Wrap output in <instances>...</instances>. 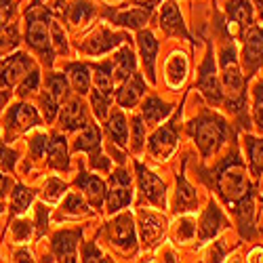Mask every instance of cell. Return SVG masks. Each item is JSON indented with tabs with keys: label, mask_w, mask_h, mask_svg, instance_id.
I'll return each mask as SVG.
<instances>
[{
	"label": "cell",
	"mask_w": 263,
	"mask_h": 263,
	"mask_svg": "<svg viewBox=\"0 0 263 263\" xmlns=\"http://www.w3.org/2000/svg\"><path fill=\"white\" fill-rule=\"evenodd\" d=\"M164 74H166V82L171 89H179V86L185 82L187 78V57L185 53L177 51L173 53L164 65Z\"/></svg>",
	"instance_id": "83f0119b"
},
{
	"label": "cell",
	"mask_w": 263,
	"mask_h": 263,
	"mask_svg": "<svg viewBox=\"0 0 263 263\" xmlns=\"http://www.w3.org/2000/svg\"><path fill=\"white\" fill-rule=\"evenodd\" d=\"M253 120L259 133H263V80L255 84V105H253Z\"/></svg>",
	"instance_id": "bcb514c9"
},
{
	"label": "cell",
	"mask_w": 263,
	"mask_h": 263,
	"mask_svg": "<svg viewBox=\"0 0 263 263\" xmlns=\"http://www.w3.org/2000/svg\"><path fill=\"white\" fill-rule=\"evenodd\" d=\"M179 118H181V112L175 114V118L166 124H162L160 128L154 130V135L149 137V143H147V149L149 154L154 156L156 160H166L175 147H177V126H179Z\"/></svg>",
	"instance_id": "9c48e42d"
},
{
	"label": "cell",
	"mask_w": 263,
	"mask_h": 263,
	"mask_svg": "<svg viewBox=\"0 0 263 263\" xmlns=\"http://www.w3.org/2000/svg\"><path fill=\"white\" fill-rule=\"evenodd\" d=\"M130 124H133V139H130V149H133L135 154H139V152L143 149V141H145V124H143V118L141 116H133Z\"/></svg>",
	"instance_id": "ee69618b"
},
{
	"label": "cell",
	"mask_w": 263,
	"mask_h": 263,
	"mask_svg": "<svg viewBox=\"0 0 263 263\" xmlns=\"http://www.w3.org/2000/svg\"><path fill=\"white\" fill-rule=\"evenodd\" d=\"M15 164H17V152L7 147L3 141H0V168L11 173L15 168Z\"/></svg>",
	"instance_id": "681fc988"
},
{
	"label": "cell",
	"mask_w": 263,
	"mask_h": 263,
	"mask_svg": "<svg viewBox=\"0 0 263 263\" xmlns=\"http://www.w3.org/2000/svg\"><path fill=\"white\" fill-rule=\"evenodd\" d=\"M192 139L196 141V145L200 147L202 156L211 158L215 152L223 145V141L228 139V122L215 114V112H202L198 118H194L187 126Z\"/></svg>",
	"instance_id": "3957f363"
},
{
	"label": "cell",
	"mask_w": 263,
	"mask_h": 263,
	"mask_svg": "<svg viewBox=\"0 0 263 263\" xmlns=\"http://www.w3.org/2000/svg\"><path fill=\"white\" fill-rule=\"evenodd\" d=\"M51 40H53V47L57 49V53H61V55L68 53V38H65V32L57 21H51Z\"/></svg>",
	"instance_id": "7dc6e473"
},
{
	"label": "cell",
	"mask_w": 263,
	"mask_h": 263,
	"mask_svg": "<svg viewBox=\"0 0 263 263\" xmlns=\"http://www.w3.org/2000/svg\"><path fill=\"white\" fill-rule=\"evenodd\" d=\"M34 68H36V65H34L30 55L15 53L13 57H9V61L3 65V68H0V86L11 89V86H15L21 78H24L26 74H30Z\"/></svg>",
	"instance_id": "9a60e30c"
},
{
	"label": "cell",
	"mask_w": 263,
	"mask_h": 263,
	"mask_svg": "<svg viewBox=\"0 0 263 263\" xmlns=\"http://www.w3.org/2000/svg\"><path fill=\"white\" fill-rule=\"evenodd\" d=\"M65 74H68L72 86H74V91L78 95H86L91 91V70H89V65H84V63H70L68 68H65Z\"/></svg>",
	"instance_id": "f546056e"
},
{
	"label": "cell",
	"mask_w": 263,
	"mask_h": 263,
	"mask_svg": "<svg viewBox=\"0 0 263 263\" xmlns=\"http://www.w3.org/2000/svg\"><path fill=\"white\" fill-rule=\"evenodd\" d=\"M32 200H34V192H32L30 187H26V185L17 183V185L13 187V194H11V213H13V215L26 213V211L30 209Z\"/></svg>",
	"instance_id": "d590c367"
},
{
	"label": "cell",
	"mask_w": 263,
	"mask_h": 263,
	"mask_svg": "<svg viewBox=\"0 0 263 263\" xmlns=\"http://www.w3.org/2000/svg\"><path fill=\"white\" fill-rule=\"evenodd\" d=\"M105 240L112 247H116L118 251L133 255L137 251V232H135V223H133V215L122 213V215L114 217L112 221L105 226Z\"/></svg>",
	"instance_id": "5b68a950"
},
{
	"label": "cell",
	"mask_w": 263,
	"mask_h": 263,
	"mask_svg": "<svg viewBox=\"0 0 263 263\" xmlns=\"http://www.w3.org/2000/svg\"><path fill=\"white\" fill-rule=\"evenodd\" d=\"M137 45H139V51H141V61H143V68H145V74L149 78V82H156V53H158V40L154 38L149 30H139L137 34Z\"/></svg>",
	"instance_id": "ffe728a7"
},
{
	"label": "cell",
	"mask_w": 263,
	"mask_h": 263,
	"mask_svg": "<svg viewBox=\"0 0 263 263\" xmlns=\"http://www.w3.org/2000/svg\"><path fill=\"white\" fill-rule=\"evenodd\" d=\"M84 215H91L89 206H86L84 198L78 196L76 192H70L65 196V200L61 204V211H59V219H76V217H84Z\"/></svg>",
	"instance_id": "d6a6232c"
},
{
	"label": "cell",
	"mask_w": 263,
	"mask_h": 263,
	"mask_svg": "<svg viewBox=\"0 0 263 263\" xmlns=\"http://www.w3.org/2000/svg\"><path fill=\"white\" fill-rule=\"evenodd\" d=\"M26 42L40 57V61L51 68L55 61L53 40H51V13L42 7L40 0H34L26 13Z\"/></svg>",
	"instance_id": "7a4b0ae2"
},
{
	"label": "cell",
	"mask_w": 263,
	"mask_h": 263,
	"mask_svg": "<svg viewBox=\"0 0 263 263\" xmlns=\"http://www.w3.org/2000/svg\"><path fill=\"white\" fill-rule=\"evenodd\" d=\"M82 236V230H61L53 236L51 247L57 261H78V240Z\"/></svg>",
	"instance_id": "ac0fdd59"
},
{
	"label": "cell",
	"mask_w": 263,
	"mask_h": 263,
	"mask_svg": "<svg viewBox=\"0 0 263 263\" xmlns=\"http://www.w3.org/2000/svg\"><path fill=\"white\" fill-rule=\"evenodd\" d=\"M9 185H11V181H9V177H5L3 173H0V198L7 194V190H9Z\"/></svg>",
	"instance_id": "9f6ffc18"
},
{
	"label": "cell",
	"mask_w": 263,
	"mask_h": 263,
	"mask_svg": "<svg viewBox=\"0 0 263 263\" xmlns=\"http://www.w3.org/2000/svg\"><path fill=\"white\" fill-rule=\"evenodd\" d=\"M173 112V105H168L166 101H162L160 97H147L141 105V118L145 122V126H156L160 124L164 118H168V114Z\"/></svg>",
	"instance_id": "4316f807"
},
{
	"label": "cell",
	"mask_w": 263,
	"mask_h": 263,
	"mask_svg": "<svg viewBox=\"0 0 263 263\" xmlns=\"http://www.w3.org/2000/svg\"><path fill=\"white\" fill-rule=\"evenodd\" d=\"M137 226H139V234H141V247L145 251L156 249L166 234V217L152 213V211H139L137 215Z\"/></svg>",
	"instance_id": "ba28073f"
},
{
	"label": "cell",
	"mask_w": 263,
	"mask_h": 263,
	"mask_svg": "<svg viewBox=\"0 0 263 263\" xmlns=\"http://www.w3.org/2000/svg\"><path fill=\"white\" fill-rule=\"evenodd\" d=\"M59 124H61V128L65 130V133H74V130L84 128L86 124H89V116H86V107H84L82 99L72 97L61 107Z\"/></svg>",
	"instance_id": "d6986e66"
},
{
	"label": "cell",
	"mask_w": 263,
	"mask_h": 263,
	"mask_svg": "<svg viewBox=\"0 0 263 263\" xmlns=\"http://www.w3.org/2000/svg\"><path fill=\"white\" fill-rule=\"evenodd\" d=\"M49 166L59 171V173H68L70 171V154H68V143L65 137L55 133L49 141Z\"/></svg>",
	"instance_id": "f1b7e54d"
},
{
	"label": "cell",
	"mask_w": 263,
	"mask_h": 263,
	"mask_svg": "<svg viewBox=\"0 0 263 263\" xmlns=\"http://www.w3.org/2000/svg\"><path fill=\"white\" fill-rule=\"evenodd\" d=\"M40 103H42V112H45V120L47 122H53L57 118V112H59V101L55 97H51L47 91L40 95Z\"/></svg>",
	"instance_id": "c3c4849f"
},
{
	"label": "cell",
	"mask_w": 263,
	"mask_h": 263,
	"mask_svg": "<svg viewBox=\"0 0 263 263\" xmlns=\"http://www.w3.org/2000/svg\"><path fill=\"white\" fill-rule=\"evenodd\" d=\"M213 187L234 213L240 226V234L251 238L257 234L255 230V206H253V187L249 181L247 166L234 147L232 154L219 164L213 173Z\"/></svg>",
	"instance_id": "6da1fadb"
},
{
	"label": "cell",
	"mask_w": 263,
	"mask_h": 263,
	"mask_svg": "<svg viewBox=\"0 0 263 263\" xmlns=\"http://www.w3.org/2000/svg\"><path fill=\"white\" fill-rule=\"evenodd\" d=\"M65 192H68V185H65L61 179L49 177L45 181V185H42V200L45 202H59Z\"/></svg>",
	"instance_id": "ab89813d"
},
{
	"label": "cell",
	"mask_w": 263,
	"mask_h": 263,
	"mask_svg": "<svg viewBox=\"0 0 263 263\" xmlns=\"http://www.w3.org/2000/svg\"><path fill=\"white\" fill-rule=\"evenodd\" d=\"M112 61V72H114V80L116 82H124L128 80L130 76H133L137 72V59L133 55V51H130V47H122L120 51L114 53V57L109 59Z\"/></svg>",
	"instance_id": "cb8c5ba5"
},
{
	"label": "cell",
	"mask_w": 263,
	"mask_h": 263,
	"mask_svg": "<svg viewBox=\"0 0 263 263\" xmlns=\"http://www.w3.org/2000/svg\"><path fill=\"white\" fill-rule=\"evenodd\" d=\"M154 7H139V9H128V11H118V13H107V17L114 21L116 26L130 28V30H141L145 21L149 19Z\"/></svg>",
	"instance_id": "484cf974"
},
{
	"label": "cell",
	"mask_w": 263,
	"mask_h": 263,
	"mask_svg": "<svg viewBox=\"0 0 263 263\" xmlns=\"http://www.w3.org/2000/svg\"><path fill=\"white\" fill-rule=\"evenodd\" d=\"M137 171V183L143 194V198L156 209H166V185L156 173H152L141 162H135Z\"/></svg>",
	"instance_id": "30bf717a"
},
{
	"label": "cell",
	"mask_w": 263,
	"mask_h": 263,
	"mask_svg": "<svg viewBox=\"0 0 263 263\" xmlns=\"http://www.w3.org/2000/svg\"><path fill=\"white\" fill-rule=\"evenodd\" d=\"M47 228H49V209L45 204H38L36 206V236L40 238L47 232Z\"/></svg>",
	"instance_id": "816d5d0a"
},
{
	"label": "cell",
	"mask_w": 263,
	"mask_h": 263,
	"mask_svg": "<svg viewBox=\"0 0 263 263\" xmlns=\"http://www.w3.org/2000/svg\"><path fill=\"white\" fill-rule=\"evenodd\" d=\"M91 105H93L95 116H97L99 120H103V118L107 116L109 105H112V97L103 95V93H99V91H93V93H91Z\"/></svg>",
	"instance_id": "f6af8a7d"
},
{
	"label": "cell",
	"mask_w": 263,
	"mask_h": 263,
	"mask_svg": "<svg viewBox=\"0 0 263 263\" xmlns=\"http://www.w3.org/2000/svg\"><path fill=\"white\" fill-rule=\"evenodd\" d=\"M198 206V196H196V190L187 183L185 173L181 171L177 175V187H175V198H173V211L181 215V213H190L196 211Z\"/></svg>",
	"instance_id": "44dd1931"
},
{
	"label": "cell",
	"mask_w": 263,
	"mask_h": 263,
	"mask_svg": "<svg viewBox=\"0 0 263 263\" xmlns=\"http://www.w3.org/2000/svg\"><path fill=\"white\" fill-rule=\"evenodd\" d=\"M11 99V91H3L0 93V112H3V107H5V103Z\"/></svg>",
	"instance_id": "680465c9"
},
{
	"label": "cell",
	"mask_w": 263,
	"mask_h": 263,
	"mask_svg": "<svg viewBox=\"0 0 263 263\" xmlns=\"http://www.w3.org/2000/svg\"><path fill=\"white\" fill-rule=\"evenodd\" d=\"M109 187L105 200H107V213H118L124 206H128L133 202V187H130V175L124 168H118L109 175Z\"/></svg>",
	"instance_id": "8fae6325"
},
{
	"label": "cell",
	"mask_w": 263,
	"mask_h": 263,
	"mask_svg": "<svg viewBox=\"0 0 263 263\" xmlns=\"http://www.w3.org/2000/svg\"><path fill=\"white\" fill-rule=\"evenodd\" d=\"M245 145H247V152H249L251 173L255 175V177H261L263 175V139L247 135L245 137Z\"/></svg>",
	"instance_id": "836d02e7"
},
{
	"label": "cell",
	"mask_w": 263,
	"mask_h": 263,
	"mask_svg": "<svg viewBox=\"0 0 263 263\" xmlns=\"http://www.w3.org/2000/svg\"><path fill=\"white\" fill-rule=\"evenodd\" d=\"M76 185L84 192V196L89 198L91 206L101 209V204H103V200H105V196H107V190H105V183L97 177V175L84 173V168L80 166V175H78V179H76Z\"/></svg>",
	"instance_id": "7402d4cb"
},
{
	"label": "cell",
	"mask_w": 263,
	"mask_h": 263,
	"mask_svg": "<svg viewBox=\"0 0 263 263\" xmlns=\"http://www.w3.org/2000/svg\"><path fill=\"white\" fill-rule=\"evenodd\" d=\"M228 226H230V221H228V217L223 215V211L219 209V204L215 200H211L206 211L200 217V232H198V236H200L202 242H209V240L217 238L219 232H223Z\"/></svg>",
	"instance_id": "e0dca14e"
},
{
	"label": "cell",
	"mask_w": 263,
	"mask_h": 263,
	"mask_svg": "<svg viewBox=\"0 0 263 263\" xmlns=\"http://www.w3.org/2000/svg\"><path fill=\"white\" fill-rule=\"evenodd\" d=\"M226 13H228V19L238 28L240 36L253 26V5L249 0H230Z\"/></svg>",
	"instance_id": "d4e9b609"
},
{
	"label": "cell",
	"mask_w": 263,
	"mask_h": 263,
	"mask_svg": "<svg viewBox=\"0 0 263 263\" xmlns=\"http://www.w3.org/2000/svg\"><path fill=\"white\" fill-rule=\"evenodd\" d=\"M80 261H112L103 255V251L95 245V242H86L82 247V255H80Z\"/></svg>",
	"instance_id": "f907efd6"
},
{
	"label": "cell",
	"mask_w": 263,
	"mask_h": 263,
	"mask_svg": "<svg viewBox=\"0 0 263 263\" xmlns=\"http://www.w3.org/2000/svg\"><path fill=\"white\" fill-rule=\"evenodd\" d=\"M245 47H242V65H245V72L247 78H251L261 65H263V28L259 26H251L245 34Z\"/></svg>",
	"instance_id": "4fadbf2b"
},
{
	"label": "cell",
	"mask_w": 263,
	"mask_h": 263,
	"mask_svg": "<svg viewBox=\"0 0 263 263\" xmlns=\"http://www.w3.org/2000/svg\"><path fill=\"white\" fill-rule=\"evenodd\" d=\"M45 84H47V93H49L51 97H55L59 103L70 95V82H68V78H65V74L53 72V74L47 76Z\"/></svg>",
	"instance_id": "8d00e7d4"
},
{
	"label": "cell",
	"mask_w": 263,
	"mask_h": 263,
	"mask_svg": "<svg viewBox=\"0 0 263 263\" xmlns=\"http://www.w3.org/2000/svg\"><path fill=\"white\" fill-rule=\"evenodd\" d=\"M105 130L118 147H128V124L122 112H112V116L105 122Z\"/></svg>",
	"instance_id": "4dcf8cb0"
},
{
	"label": "cell",
	"mask_w": 263,
	"mask_h": 263,
	"mask_svg": "<svg viewBox=\"0 0 263 263\" xmlns=\"http://www.w3.org/2000/svg\"><path fill=\"white\" fill-rule=\"evenodd\" d=\"M40 124V116L36 112V107L30 103H13L9 107V112L5 116V133L9 139H13L19 133H26V130L34 128Z\"/></svg>",
	"instance_id": "52a82bcc"
},
{
	"label": "cell",
	"mask_w": 263,
	"mask_h": 263,
	"mask_svg": "<svg viewBox=\"0 0 263 263\" xmlns=\"http://www.w3.org/2000/svg\"><path fill=\"white\" fill-rule=\"evenodd\" d=\"M49 135L47 133H42V130H38L36 135H32L30 139V154H32V160H40L42 156H45V152L49 149Z\"/></svg>",
	"instance_id": "b9f144b4"
},
{
	"label": "cell",
	"mask_w": 263,
	"mask_h": 263,
	"mask_svg": "<svg viewBox=\"0 0 263 263\" xmlns=\"http://www.w3.org/2000/svg\"><path fill=\"white\" fill-rule=\"evenodd\" d=\"M38 84H40V72H38V68H34L30 74H26L24 78L19 80L17 95H19V97H28V95L36 93V91H38Z\"/></svg>",
	"instance_id": "60d3db41"
},
{
	"label": "cell",
	"mask_w": 263,
	"mask_h": 263,
	"mask_svg": "<svg viewBox=\"0 0 263 263\" xmlns=\"http://www.w3.org/2000/svg\"><path fill=\"white\" fill-rule=\"evenodd\" d=\"M226 259V245L223 242H213V247L204 253V261H223Z\"/></svg>",
	"instance_id": "db71d44e"
},
{
	"label": "cell",
	"mask_w": 263,
	"mask_h": 263,
	"mask_svg": "<svg viewBox=\"0 0 263 263\" xmlns=\"http://www.w3.org/2000/svg\"><path fill=\"white\" fill-rule=\"evenodd\" d=\"M198 89L202 91V95L206 97V101H209L211 105L223 103V84H221V78L217 76L215 59H213V49H211V47H209V51H206L204 63H202V68H200Z\"/></svg>",
	"instance_id": "7c38bea8"
},
{
	"label": "cell",
	"mask_w": 263,
	"mask_h": 263,
	"mask_svg": "<svg viewBox=\"0 0 263 263\" xmlns=\"http://www.w3.org/2000/svg\"><path fill=\"white\" fill-rule=\"evenodd\" d=\"M0 213H3V200H0Z\"/></svg>",
	"instance_id": "94428289"
},
{
	"label": "cell",
	"mask_w": 263,
	"mask_h": 263,
	"mask_svg": "<svg viewBox=\"0 0 263 263\" xmlns=\"http://www.w3.org/2000/svg\"><path fill=\"white\" fill-rule=\"evenodd\" d=\"M143 95H145V80L141 78V74L135 72L128 80L122 82L120 91H118V95H116V101H118L120 107L130 109V107H135V105L139 103V99H141Z\"/></svg>",
	"instance_id": "603a6c76"
},
{
	"label": "cell",
	"mask_w": 263,
	"mask_h": 263,
	"mask_svg": "<svg viewBox=\"0 0 263 263\" xmlns=\"http://www.w3.org/2000/svg\"><path fill=\"white\" fill-rule=\"evenodd\" d=\"M95 17V7L91 3H84V0H78L68 9V21L74 28H82Z\"/></svg>",
	"instance_id": "e575fe53"
},
{
	"label": "cell",
	"mask_w": 263,
	"mask_h": 263,
	"mask_svg": "<svg viewBox=\"0 0 263 263\" xmlns=\"http://www.w3.org/2000/svg\"><path fill=\"white\" fill-rule=\"evenodd\" d=\"M13 261H34L30 251H15L13 253Z\"/></svg>",
	"instance_id": "11a10c76"
},
{
	"label": "cell",
	"mask_w": 263,
	"mask_h": 263,
	"mask_svg": "<svg viewBox=\"0 0 263 263\" xmlns=\"http://www.w3.org/2000/svg\"><path fill=\"white\" fill-rule=\"evenodd\" d=\"M15 0H0V28L9 26V21L15 13Z\"/></svg>",
	"instance_id": "f5cc1de1"
},
{
	"label": "cell",
	"mask_w": 263,
	"mask_h": 263,
	"mask_svg": "<svg viewBox=\"0 0 263 263\" xmlns=\"http://www.w3.org/2000/svg\"><path fill=\"white\" fill-rule=\"evenodd\" d=\"M160 30L166 34V36H173V38H185L192 42V36L183 24V17L179 13V5L175 0H164L162 3V9H160Z\"/></svg>",
	"instance_id": "2e32d148"
},
{
	"label": "cell",
	"mask_w": 263,
	"mask_h": 263,
	"mask_svg": "<svg viewBox=\"0 0 263 263\" xmlns=\"http://www.w3.org/2000/svg\"><path fill=\"white\" fill-rule=\"evenodd\" d=\"M221 84H223V91L230 95L228 105L240 114V109L245 105V76L240 72V65L236 59V47L232 42L221 49Z\"/></svg>",
	"instance_id": "277c9868"
},
{
	"label": "cell",
	"mask_w": 263,
	"mask_h": 263,
	"mask_svg": "<svg viewBox=\"0 0 263 263\" xmlns=\"http://www.w3.org/2000/svg\"><path fill=\"white\" fill-rule=\"evenodd\" d=\"M93 80H95V91L112 97L114 84H116L114 72H112V61H103V63L93 65Z\"/></svg>",
	"instance_id": "1f68e13d"
},
{
	"label": "cell",
	"mask_w": 263,
	"mask_h": 263,
	"mask_svg": "<svg viewBox=\"0 0 263 263\" xmlns=\"http://www.w3.org/2000/svg\"><path fill=\"white\" fill-rule=\"evenodd\" d=\"M126 40H130L126 34H114V32L101 28L93 36L86 38L78 47V51L84 53V55H103V53H109V51H114L116 47L124 45Z\"/></svg>",
	"instance_id": "5bb4252c"
},
{
	"label": "cell",
	"mask_w": 263,
	"mask_h": 263,
	"mask_svg": "<svg viewBox=\"0 0 263 263\" xmlns=\"http://www.w3.org/2000/svg\"><path fill=\"white\" fill-rule=\"evenodd\" d=\"M257 257H261V261H263V249H255V251L249 255V261H259Z\"/></svg>",
	"instance_id": "91938a15"
},
{
	"label": "cell",
	"mask_w": 263,
	"mask_h": 263,
	"mask_svg": "<svg viewBox=\"0 0 263 263\" xmlns=\"http://www.w3.org/2000/svg\"><path fill=\"white\" fill-rule=\"evenodd\" d=\"M34 230H36V223L30 221V219H15L11 223V238L17 245H26L32 240Z\"/></svg>",
	"instance_id": "f35d334b"
},
{
	"label": "cell",
	"mask_w": 263,
	"mask_h": 263,
	"mask_svg": "<svg viewBox=\"0 0 263 263\" xmlns=\"http://www.w3.org/2000/svg\"><path fill=\"white\" fill-rule=\"evenodd\" d=\"M133 5H137V7H154L158 0H130Z\"/></svg>",
	"instance_id": "6f0895ef"
},
{
	"label": "cell",
	"mask_w": 263,
	"mask_h": 263,
	"mask_svg": "<svg viewBox=\"0 0 263 263\" xmlns=\"http://www.w3.org/2000/svg\"><path fill=\"white\" fill-rule=\"evenodd\" d=\"M19 42V34H17V26H5L0 28V53H9L17 47Z\"/></svg>",
	"instance_id": "7bdbcfd3"
},
{
	"label": "cell",
	"mask_w": 263,
	"mask_h": 263,
	"mask_svg": "<svg viewBox=\"0 0 263 263\" xmlns=\"http://www.w3.org/2000/svg\"><path fill=\"white\" fill-rule=\"evenodd\" d=\"M194 236H196V221L190 215H181L173 226V240H177L179 245H183V242L194 240Z\"/></svg>",
	"instance_id": "74e56055"
},
{
	"label": "cell",
	"mask_w": 263,
	"mask_h": 263,
	"mask_svg": "<svg viewBox=\"0 0 263 263\" xmlns=\"http://www.w3.org/2000/svg\"><path fill=\"white\" fill-rule=\"evenodd\" d=\"M74 149L76 152H86V154H89L91 168L109 173V160L103 156V149H101V130H99L97 124H86L82 128V133L74 141Z\"/></svg>",
	"instance_id": "8992f818"
}]
</instances>
